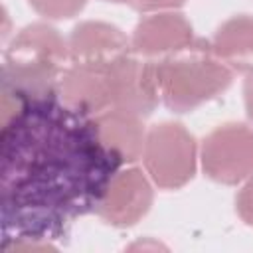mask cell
<instances>
[{
  "instance_id": "cell-4",
  "label": "cell",
  "mask_w": 253,
  "mask_h": 253,
  "mask_svg": "<svg viewBox=\"0 0 253 253\" xmlns=\"http://www.w3.org/2000/svg\"><path fill=\"white\" fill-rule=\"evenodd\" d=\"M142 160L156 186L178 190L196 174L198 146L180 123H160L146 132Z\"/></svg>"
},
{
  "instance_id": "cell-1",
  "label": "cell",
  "mask_w": 253,
  "mask_h": 253,
  "mask_svg": "<svg viewBox=\"0 0 253 253\" xmlns=\"http://www.w3.org/2000/svg\"><path fill=\"white\" fill-rule=\"evenodd\" d=\"M4 235L51 239L97 208L121 162L101 144L93 117L57 97L28 101L0 134Z\"/></svg>"
},
{
  "instance_id": "cell-3",
  "label": "cell",
  "mask_w": 253,
  "mask_h": 253,
  "mask_svg": "<svg viewBox=\"0 0 253 253\" xmlns=\"http://www.w3.org/2000/svg\"><path fill=\"white\" fill-rule=\"evenodd\" d=\"M152 79L168 109L188 113L223 93L233 79V71L217 57L198 53L154 61Z\"/></svg>"
},
{
  "instance_id": "cell-16",
  "label": "cell",
  "mask_w": 253,
  "mask_h": 253,
  "mask_svg": "<svg viewBox=\"0 0 253 253\" xmlns=\"http://www.w3.org/2000/svg\"><path fill=\"white\" fill-rule=\"evenodd\" d=\"M243 99H245L247 117L253 121V69H249L245 73V79H243Z\"/></svg>"
},
{
  "instance_id": "cell-6",
  "label": "cell",
  "mask_w": 253,
  "mask_h": 253,
  "mask_svg": "<svg viewBox=\"0 0 253 253\" xmlns=\"http://www.w3.org/2000/svg\"><path fill=\"white\" fill-rule=\"evenodd\" d=\"M109 109H123L146 117L158 103L152 63H142L128 51L107 61Z\"/></svg>"
},
{
  "instance_id": "cell-7",
  "label": "cell",
  "mask_w": 253,
  "mask_h": 253,
  "mask_svg": "<svg viewBox=\"0 0 253 253\" xmlns=\"http://www.w3.org/2000/svg\"><path fill=\"white\" fill-rule=\"evenodd\" d=\"M152 204L150 180L138 168H126L117 172L107 190L103 192L95 211L97 215L117 227L136 223Z\"/></svg>"
},
{
  "instance_id": "cell-17",
  "label": "cell",
  "mask_w": 253,
  "mask_h": 253,
  "mask_svg": "<svg viewBox=\"0 0 253 253\" xmlns=\"http://www.w3.org/2000/svg\"><path fill=\"white\" fill-rule=\"evenodd\" d=\"M130 249H164L160 243H136V245H132Z\"/></svg>"
},
{
  "instance_id": "cell-5",
  "label": "cell",
  "mask_w": 253,
  "mask_h": 253,
  "mask_svg": "<svg viewBox=\"0 0 253 253\" xmlns=\"http://www.w3.org/2000/svg\"><path fill=\"white\" fill-rule=\"evenodd\" d=\"M204 172L221 184H239L253 176V128L227 123L213 128L202 144Z\"/></svg>"
},
{
  "instance_id": "cell-2",
  "label": "cell",
  "mask_w": 253,
  "mask_h": 253,
  "mask_svg": "<svg viewBox=\"0 0 253 253\" xmlns=\"http://www.w3.org/2000/svg\"><path fill=\"white\" fill-rule=\"evenodd\" d=\"M69 45L49 24H30L12 40L2 63V89L26 101L57 97Z\"/></svg>"
},
{
  "instance_id": "cell-15",
  "label": "cell",
  "mask_w": 253,
  "mask_h": 253,
  "mask_svg": "<svg viewBox=\"0 0 253 253\" xmlns=\"http://www.w3.org/2000/svg\"><path fill=\"white\" fill-rule=\"evenodd\" d=\"M128 4L140 12H150V10H170L176 8L180 4H184V0H128Z\"/></svg>"
},
{
  "instance_id": "cell-10",
  "label": "cell",
  "mask_w": 253,
  "mask_h": 253,
  "mask_svg": "<svg viewBox=\"0 0 253 253\" xmlns=\"http://www.w3.org/2000/svg\"><path fill=\"white\" fill-rule=\"evenodd\" d=\"M101 144L121 162H136L144 152L146 130L142 117L123 109H105L93 117Z\"/></svg>"
},
{
  "instance_id": "cell-8",
  "label": "cell",
  "mask_w": 253,
  "mask_h": 253,
  "mask_svg": "<svg viewBox=\"0 0 253 253\" xmlns=\"http://www.w3.org/2000/svg\"><path fill=\"white\" fill-rule=\"evenodd\" d=\"M105 67L107 61H73L59 79L57 93L63 105L85 117H95L109 109Z\"/></svg>"
},
{
  "instance_id": "cell-13",
  "label": "cell",
  "mask_w": 253,
  "mask_h": 253,
  "mask_svg": "<svg viewBox=\"0 0 253 253\" xmlns=\"http://www.w3.org/2000/svg\"><path fill=\"white\" fill-rule=\"evenodd\" d=\"M28 2L38 14L45 18L63 20V18H73L75 14H79L87 0H28Z\"/></svg>"
},
{
  "instance_id": "cell-12",
  "label": "cell",
  "mask_w": 253,
  "mask_h": 253,
  "mask_svg": "<svg viewBox=\"0 0 253 253\" xmlns=\"http://www.w3.org/2000/svg\"><path fill=\"white\" fill-rule=\"evenodd\" d=\"M210 53L219 61L245 65L253 59V16L241 14L225 20L210 43Z\"/></svg>"
},
{
  "instance_id": "cell-11",
  "label": "cell",
  "mask_w": 253,
  "mask_h": 253,
  "mask_svg": "<svg viewBox=\"0 0 253 253\" xmlns=\"http://www.w3.org/2000/svg\"><path fill=\"white\" fill-rule=\"evenodd\" d=\"M67 45L71 61H109L126 53L130 42L117 26L105 22H81L73 28Z\"/></svg>"
},
{
  "instance_id": "cell-9",
  "label": "cell",
  "mask_w": 253,
  "mask_h": 253,
  "mask_svg": "<svg viewBox=\"0 0 253 253\" xmlns=\"http://www.w3.org/2000/svg\"><path fill=\"white\" fill-rule=\"evenodd\" d=\"M194 45V32L190 22L178 12H156L142 18L130 38L134 53L144 57L170 55Z\"/></svg>"
},
{
  "instance_id": "cell-18",
  "label": "cell",
  "mask_w": 253,
  "mask_h": 253,
  "mask_svg": "<svg viewBox=\"0 0 253 253\" xmlns=\"http://www.w3.org/2000/svg\"><path fill=\"white\" fill-rule=\"evenodd\" d=\"M109 2H126L128 4V0H109Z\"/></svg>"
},
{
  "instance_id": "cell-14",
  "label": "cell",
  "mask_w": 253,
  "mask_h": 253,
  "mask_svg": "<svg viewBox=\"0 0 253 253\" xmlns=\"http://www.w3.org/2000/svg\"><path fill=\"white\" fill-rule=\"evenodd\" d=\"M237 213H239V217L245 221V223H249V225H253V176L251 178H247V182H245V186L241 188V192L237 194Z\"/></svg>"
}]
</instances>
